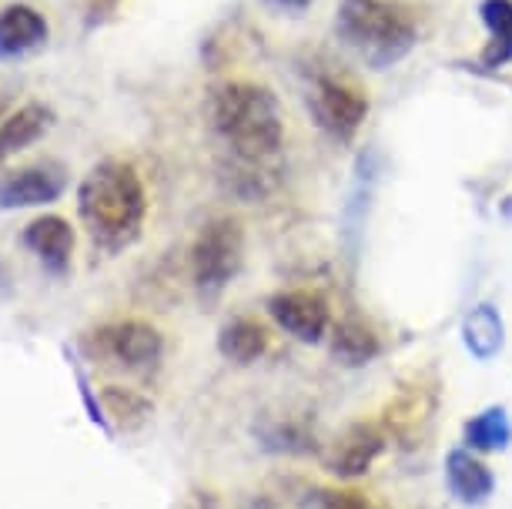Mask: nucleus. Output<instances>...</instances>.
<instances>
[{
    "instance_id": "nucleus-1",
    "label": "nucleus",
    "mask_w": 512,
    "mask_h": 509,
    "mask_svg": "<svg viewBox=\"0 0 512 509\" xmlns=\"http://www.w3.org/2000/svg\"><path fill=\"white\" fill-rule=\"evenodd\" d=\"M211 131L218 134L221 148L231 158V175L235 185L258 191L268 161L278 158L285 141V118L282 104L265 84L255 81H228L215 88L208 104Z\"/></svg>"
},
{
    "instance_id": "nucleus-2",
    "label": "nucleus",
    "mask_w": 512,
    "mask_h": 509,
    "mask_svg": "<svg viewBox=\"0 0 512 509\" xmlns=\"http://www.w3.org/2000/svg\"><path fill=\"white\" fill-rule=\"evenodd\" d=\"M77 215L94 248L118 255L141 238L148 195L131 161L108 158L94 165L77 185Z\"/></svg>"
},
{
    "instance_id": "nucleus-3",
    "label": "nucleus",
    "mask_w": 512,
    "mask_h": 509,
    "mask_svg": "<svg viewBox=\"0 0 512 509\" xmlns=\"http://www.w3.org/2000/svg\"><path fill=\"white\" fill-rule=\"evenodd\" d=\"M335 34L372 71H389L419 44V27L399 0H342Z\"/></svg>"
},
{
    "instance_id": "nucleus-4",
    "label": "nucleus",
    "mask_w": 512,
    "mask_h": 509,
    "mask_svg": "<svg viewBox=\"0 0 512 509\" xmlns=\"http://www.w3.org/2000/svg\"><path fill=\"white\" fill-rule=\"evenodd\" d=\"M245 265V228L238 218H211L191 245V282L205 302L225 295Z\"/></svg>"
},
{
    "instance_id": "nucleus-5",
    "label": "nucleus",
    "mask_w": 512,
    "mask_h": 509,
    "mask_svg": "<svg viewBox=\"0 0 512 509\" xmlns=\"http://www.w3.org/2000/svg\"><path fill=\"white\" fill-rule=\"evenodd\" d=\"M305 101L318 128L342 144H349L369 118V94L342 74H315Z\"/></svg>"
},
{
    "instance_id": "nucleus-6",
    "label": "nucleus",
    "mask_w": 512,
    "mask_h": 509,
    "mask_svg": "<svg viewBox=\"0 0 512 509\" xmlns=\"http://www.w3.org/2000/svg\"><path fill=\"white\" fill-rule=\"evenodd\" d=\"M94 335H98V352L108 355L114 366L131 369V372L154 369L164 355V335L154 329L151 322H141V319L111 322Z\"/></svg>"
},
{
    "instance_id": "nucleus-7",
    "label": "nucleus",
    "mask_w": 512,
    "mask_h": 509,
    "mask_svg": "<svg viewBox=\"0 0 512 509\" xmlns=\"http://www.w3.org/2000/svg\"><path fill=\"white\" fill-rule=\"evenodd\" d=\"M268 315L285 335H292L302 345H318L332 332V309L318 292L308 288H288V292H275L268 299Z\"/></svg>"
},
{
    "instance_id": "nucleus-8",
    "label": "nucleus",
    "mask_w": 512,
    "mask_h": 509,
    "mask_svg": "<svg viewBox=\"0 0 512 509\" xmlns=\"http://www.w3.org/2000/svg\"><path fill=\"white\" fill-rule=\"evenodd\" d=\"M67 175L57 161H37V165L7 171L0 178V211L44 208L64 195Z\"/></svg>"
},
{
    "instance_id": "nucleus-9",
    "label": "nucleus",
    "mask_w": 512,
    "mask_h": 509,
    "mask_svg": "<svg viewBox=\"0 0 512 509\" xmlns=\"http://www.w3.org/2000/svg\"><path fill=\"white\" fill-rule=\"evenodd\" d=\"M385 453V432L375 422H352L325 456V469L338 479H359Z\"/></svg>"
},
{
    "instance_id": "nucleus-10",
    "label": "nucleus",
    "mask_w": 512,
    "mask_h": 509,
    "mask_svg": "<svg viewBox=\"0 0 512 509\" xmlns=\"http://www.w3.org/2000/svg\"><path fill=\"white\" fill-rule=\"evenodd\" d=\"M51 37L47 17L31 4L0 7V61H21V57L41 51Z\"/></svg>"
},
{
    "instance_id": "nucleus-11",
    "label": "nucleus",
    "mask_w": 512,
    "mask_h": 509,
    "mask_svg": "<svg viewBox=\"0 0 512 509\" xmlns=\"http://www.w3.org/2000/svg\"><path fill=\"white\" fill-rule=\"evenodd\" d=\"M446 486L462 506H482L496 493V476L479 459V453H472L466 446H456L446 456Z\"/></svg>"
},
{
    "instance_id": "nucleus-12",
    "label": "nucleus",
    "mask_w": 512,
    "mask_h": 509,
    "mask_svg": "<svg viewBox=\"0 0 512 509\" xmlns=\"http://www.w3.org/2000/svg\"><path fill=\"white\" fill-rule=\"evenodd\" d=\"M24 245L37 255L47 272L64 275L74 255V228L61 215H41L24 228Z\"/></svg>"
},
{
    "instance_id": "nucleus-13",
    "label": "nucleus",
    "mask_w": 512,
    "mask_h": 509,
    "mask_svg": "<svg viewBox=\"0 0 512 509\" xmlns=\"http://www.w3.org/2000/svg\"><path fill=\"white\" fill-rule=\"evenodd\" d=\"M51 124H54V111L41 101H27L17 111L4 114L0 118V165L41 141L51 131Z\"/></svg>"
},
{
    "instance_id": "nucleus-14",
    "label": "nucleus",
    "mask_w": 512,
    "mask_h": 509,
    "mask_svg": "<svg viewBox=\"0 0 512 509\" xmlns=\"http://www.w3.org/2000/svg\"><path fill=\"white\" fill-rule=\"evenodd\" d=\"M462 345L476 362H492L506 345V322H502V312L496 305L482 302L476 305L466 319H462Z\"/></svg>"
},
{
    "instance_id": "nucleus-15",
    "label": "nucleus",
    "mask_w": 512,
    "mask_h": 509,
    "mask_svg": "<svg viewBox=\"0 0 512 509\" xmlns=\"http://www.w3.org/2000/svg\"><path fill=\"white\" fill-rule=\"evenodd\" d=\"M218 352H221V359L235 362V366L258 362L268 352L265 325L258 319H251V315H238V319L225 322L218 332Z\"/></svg>"
},
{
    "instance_id": "nucleus-16",
    "label": "nucleus",
    "mask_w": 512,
    "mask_h": 509,
    "mask_svg": "<svg viewBox=\"0 0 512 509\" xmlns=\"http://www.w3.org/2000/svg\"><path fill=\"white\" fill-rule=\"evenodd\" d=\"M509 443H512V419L506 406H486L462 426V446L479 456L506 453Z\"/></svg>"
},
{
    "instance_id": "nucleus-17",
    "label": "nucleus",
    "mask_w": 512,
    "mask_h": 509,
    "mask_svg": "<svg viewBox=\"0 0 512 509\" xmlns=\"http://www.w3.org/2000/svg\"><path fill=\"white\" fill-rule=\"evenodd\" d=\"M332 355L349 369L369 366V362L382 355V339L372 325L359 319H342L338 325H332Z\"/></svg>"
},
{
    "instance_id": "nucleus-18",
    "label": "nucleus",
    "mask_w": 512,
    "mask_h": 509,
    "mask_svg": "<svg viewBox=\"0 0 512 509\" xmlns=\"http://www.w3.org/2000/svg\"><path fill=\"white\" fill-rule=\"evenodd\" d=\"M479 17L489 31V41L482 47V67L496 71V67L512 64V0H482Z\"/></svg>"
},
{
    "instance_id": "nucleus-19",
    "label": "nucleus",
    "mask_w": 512,
    "mask_h": 509,
    "mask_svg": "<svg viewBox=\"0 0 512 509\" xmlns=\"http://www.w3.org/2000/svg\"><path fill=\"white\" fill-rule=\"evenodd\" d=\"M101 419H111L121 432H134L151 419V402L134 389L108 386L101 392Z\"/></svg>"
},
{
    "instance_id": "nucleus-20",
    "label": "nucleus",
    "mask_w": 512,
    "mask_h": 509,
    "mask_svg": "<svg viewBox=\"0 0 512 509\" xmlns=\"http://www.w3.org/2000/svg\"><path fill=\"white\" fill-rule=\"evenodd\" d=\"M308 509H375L362 493L352 489H315L308 499Z\"/></svg>"
},
{
    "instance_id": "nucleus-21",
    "label": "nucleus",
    "mask_w": 512,
    "mask_h": 509,
    "mask_svg": "<svg viewBox=\"0 0 512 509\" xmlns=\"http://www.w3.org/2000/svg\"><path fill=\"white\" fill-rule=\"evenodd\" d=\"M268 4L278 7V11H288V14H302L315 4V0H268Z\"/></svg>"
},
{
    "instance_id": "nucleus-22",
    "label": "nucleus",
    "mask_w": 512,
    "mask_h": 509,
    "mask_svg": "<svg viewBox=\"0 0 512 509\" xmlns=\"http://www.w3.org/2000/svg\"><path fill=\"white\" fill-rule=\"evenodd\" d=\"M248 509H272V506H265V503H255V506H248Z\"/></svg>"
},
{
    "instance_id": "nucleus-23",
    "label": "nucleus",
    "mask_w": 512,
    "mask_h": 509,
    "mask_svg": "<svg viewBox=\"0 0 512 509\" xmlns=\"http://www.w3.org/2000/svg\"><path fill=\"white\" fill-rule=\"evenodd\" d=\"M0 111H4V101H0Z\"/></svg>"
}]
</instances>
